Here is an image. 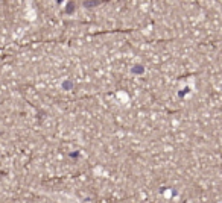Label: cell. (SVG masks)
Here are the masks:
<instances>
[{
    "mask_svg": "<svg viewBox=\"0 0 222 203\" xmlns=\"http://www.w3.org/2000/svg\"><path fill=\"white\" fill-rule=\"evenodd\" d=\"M62 88H64V90H72V88H73V82H72V80H66V82L62 83Z\"/></svg>",
    "mask_w": 222,
    "mask_h": 203,
    "instance_id": "cell-3",
    "label": "cell"
},
{
    "mask_svg": "<svg viewBox=\"0 0 222 203\" xmlns=\"http://www.w3.org/2000/svg\"><path fill=\"white\" fill-rule=\"evenodd\" d=\"M82 5H84L85 8H88V9H90V8L101 6V5H102V2H101V0H96V2H94V0H84V2H82Z\"/></svg>",
    "mask_w": 222,
    "mask_h": 203,
    "instance_id": "cell-1",
    "label": "cell"
},
{
    "mask_svg": "<svg viewBox=\"0 0 222 203\" xmlns=\"http://www.w3.org/2000/svg\"><path fill=\"white\" fill-rule=\"evenodd\" d=\"M131 73L132 74H143L145 73V67L143 65H134V67L131 68Z\"/></svg>",
    "mask_w": 222,
    "mask_h": 203,
    "instance_id": "cell-2",
    "label": "cell"
},
{
    "mask_svg": "<svg viewBox=\"0 0 222 203\" xmlns=\"http://www.w3.org/2000/svg\"><path fill=\"white\" fill-rule=\"evenodd\" d=\"M221 88H222V85H221Z\"/></svg>",
    "mask_w": 222,
    "mask_h": 203,
    "instance_id": "cell-6",
    "label": "cell"
},
{
    "mask_svg": "<svg viewBox=\"0 0 222 203\" xmlns=\"http://www.w3.org/2000/svg\"><path fill=\"white\" fill-rule=\"evenodd\" d=\"M75 11V3H69V5H67V9H66V12H67V14H72V12Z\"/></svg>",
    "mask_w": 222,
    "mask_h": 203,
    "instance_id": "cell-4",
    "label": "cell"
},
{
    "mask_svg": "<svg viewBox=\"0 0 222 203\" xmlns=\"http://www.w3.org/2000/svg\"><path fill=\"white\" fill-rule=\"evenodd\" d=\"M187 92H190V88H184V90H181V91H180V94H178V96H180V97H184V96H186Z\"/></svg>",
    "mask_w": 222,
    "mask_h": 203,
    "instance_id": "cell-5",
    "label": "cell"
}]
</instances>
